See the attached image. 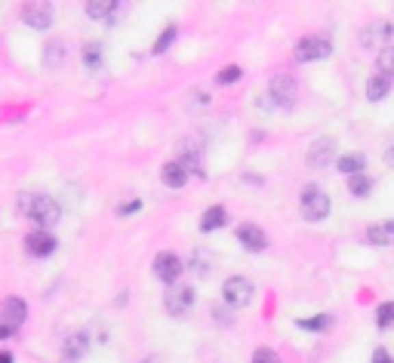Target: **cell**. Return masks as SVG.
Returning <instances> with one entry per match:
<instances>
[{
  "label": "cell",
  "mask_w": 394,
  "mask_h": 363,
  "mask_svg": "<svg viewBox=\"0 0 394 363\" xmlns=\"http://www.w3.org/2000/svg\"><path fill=\"white\" fill-rule=\"evenodd\" d=\"M18 209L34 221L37 231H49L62 219V206L49 194H18Z\"/></svg>",
  "instance_id": "obj_1"
},
{
  "label": "cell",
  "mask_w": 394,
  "mask_h": 363,
  "mask_svg": "<svg viewBox=\"0 0 394 363\" xmlns=\"http://www.w3.org/2000/svg\"><path fill=\"white\" fill-rule=\"evenodd\" d=\"M332 209V200L330 194H326L324 188H317V185H308L305 191H302V203H299V213L305 221H324L326 215H330Z\"/></svg>",
  "instance_id": "obj_2"
},
{
  "label": "cell",
  "mask_w": 394,
  "mask_h": 363,
  "mask_svg": "<svg viewBox=\"0 0 394 363\" xmlns=\"http://www.w3.org/2000/svg\"><path fill=\"white\" fill-rule=\"evenodd\" d=\"M268 98L274 108L293 111L296 102H299V86H296V80L289 77V74H274V77L268 80Z\"/></svg>",
  "instance_id": "obj_3"
},
{
  "label": "cell",
  "mask_w": 394,
  "mask_h": 363,
  "mask_svg": "<svg viewBox=\"0 0 394 363\" xmlns=\"http://www.w3.org/2000/svg\"><path fill=\"white\" fill-rule=\"evenodd\" d=\"M326 55H332V40H330V37H324V34L302 37V40L296 43V49H293V59L299 62V65L320 62V59H326Z\"/></svg>",
  "instance_id": "obj_4"
},
{
  "label": "cell",
  "mask_w": 394,
  "mask_h": 363,
  "mask_svg": "<svg viewBox=\"0 0 394 363\" xmlns=\"http://www.w3.org/2000/svg\"><path fill=\"white\" fill-rule=\"evenodd\" d=\"M25 317H28V305L18 295H10V299L0 301V338L16 336V330L25 323Z\"/></svg>",
  "instance_id": "obj_5"
},
{
  "label": "cell",
  "mask_w": 394,
  "mask_h": 363,
  "mask_svg": "<svg viewBox=\"0 0 394 363\" xmlns=\"http://www.w3.org/2000/svg\"><path fill=\"white\" fill-rule=\"evenodd\" d=\"M305 163L311 170H324V166L336 163V139L332 135H317L305 151Z\"/></svg>",
  "instance_id": "obj_6"
},
{
  "label": "cell",
  "mask_w": 394,
  "mask_h": 363,
  "mask_svg": "<svg viewBox=\"0 0 394 363\" xmlns=\"http://www.w3.org/2000/svg\"><path fill=\"white\" fill-rule=\"evenodd\" d=\"M191 305H194V286H191V283H172V286H166V295H163L166 314L182 317Z\"/></svg>",
  "instance_id": "obj_7"
},
{
  "label": "cell",
  "mask_w": 394,
  "mask_h": 363,
  "mask_svg": "<svg viewBox=\"0 0 394 363\" xmlns=\"http://www.w3.org/2000/svg\"><path fill=\"white\" fill-rule=\"evenodd\" d=\"M222 299L228 308H246L252 299V283L246 277H228L222 283Z\"/></svg>",
  "instance_id": "obj_8"
},
{
  "label": "cell",
  "mask_w": 394,
  "mask_h": 363,
  "mask_svg": "<svg viewBox=\"0 0 394 363\" xmlns=\"http://www.w3.org/2000/svg\"><path fill=\"white\" fill-rule=\"evenodd\" d=\"M182 258L176 256V252H170V250H163V252H157V258H154V277L157 280H163L166 286H172V283H179V274H182Z\"/></svg>",
  "instance_id": "obj_9"
},
{
  "label": "cell",
  "mask_w": 394,
  "mask_h": 363,
  "mask_svg": "<svg viewBox=\"0 0 394 363\" xmlns=\"http://www.w3.org/2000/svg\"><path fill=\"white\" fill-rule=\"evenodd\" d=\"M53 18H55V6H49V3H25L22 6V22L37 31H47L49 25H53Z\"/></svg>",
  "instance_id": "obj_10"
},
{
  "label": "cell",
  "mask_w": 394,
  "mask_h": 363,
  "mask_svg": "<svg viewBox=\"0 0 394 363\" xmlns=\"http://www.w3.org/2000/svg\"><path fill=\"white\" fill-rule=\"evenodd\" d=\"M237 243L244 246V250H250V252H262V250H268V234L262 231L259 225H252V221H244V225H237Z\"/></svg>",
  "instance_id": "obj_11"
},
{
  "label": "cell",
  "mask_w": 394,
  "mask_h": 363,
  "mask_svg": "<svg viewBox=\"0 0 394 363\" xmlns=\"http://www.w3.org/2000/svg\"><path fill=\"white\" fill-rule=\"evenodd\" d=\"M25 250H28L34 258H47L59 250V240H55V234H49V231H31L28 237H25Z\"/></svg>",
  "instance_id": "obj_12"
},
{
  "label": "cell",
  "mask_w": 394,
  "mask_h": 363,
  "mask_svg": "<svg viewBox=\"0 0 394 363\" xmlns=\"http://www.w3.org/2000/svg\"><path fill=\"white\" fill-rule=\"evenodd\" d=\"M86 351H90V336H86L83 330L71 332V336L65 338V345H62V357H65V363H80L86 357Z\"/></svg>",
  "instance_id": "obj_13"
},
{
  "label": "cell",
  "mask_w": 394,
  "mask_h": 363,
  "mask_svg": "<svg viewBox=\"0 0 394 363\" xmlns=\"http://www.w3.org/2000/svg\"><path fill=\"white\" fill-rule=\"evenodd\" d=\"M123 3H114V0H90L86 3V16L92 22H102V18H114V12H120Z\"/></svg>",
  "instance_id": "obj_14"
},
{
  "label": "cell",
  "mask_w": 394,
  "mask_h": 363,
  "mask_svg": "<svg viewBox=\"0 0 394 363\" xmlns=\"http://www.w3.org/2000/svg\"><path fill=\"white\" fill-rule=\"evenodd\" d=\"M160 182H163L166 188L179 191V188H185V182H188V172H185L176 160H170V163H163V170H160Z\"/></svg>",
  "instance_id": "obj_15"
},
{
  "label": "cell",
  "mask_w": 394,
  "mask_h": 363,
  "mask_svg": "<svg viewBox=\"0 0 394 363\" xmlns=\"http://www.w3.org/2000/svg\"><path fill=\"white\" fill-rule=\"evenodd\" d=\"M367 240H369L373 246H388V243L394 240V225H391L388 219H385V221H376V225L367 228Z\"/></svg>",
  "instance_id": "obj_16"
},
{
  "label": "cell",
  "mask_w": 394,
  "mask_h": 363,
  "mask_svg": "<svg viewBox=\"0 0 394 363\" xmlns=\"http://www.w3.org/2000/svg\"><path fill=\"white\" fill-rule=\"evenodd\" d=\"M336 166H339V172H345V176H357V172L367 170V157H363L360 151H351V154L336 157Z\"/></svg>",
  "instance_id": "obj_17"
},
{
  "label": "cell",
  "mask_w": 394,
  "mask_h": 363,
  "mask_svg": "<svg viewBox=\"0 0 394 363\" xmlns=\"http://www.w3.org/2000/svg\"><path fill=\"white\" fill-rule=\"evenodd\" d=\"M225 221H228L225 206H209L207 213H203V219H200V231L209 234V231H215V228H225Z\"/></svg>",
  "instance_id": "obj_18"
},
{
  "label": "cell",
  "mask_w": 394,
  "mask_h": 363,
  "mask_svg": "<svg viewBox=\"0 0 394 363\" xmlns=\"http://www.w3.org/2000/svg\"><path fill=\"white\" fill-rule=\"evenodd\" d=\"M388 92H391V77H382V74H376V77L367 80V98H369V102H382Z\"/></svg>",
  "instance_id": "obj_19"
},
{
  "label": "cell",
  "mask_w": 394,
  "mask_h": 363,
  "mask_svg": "<svg viewBox=\"0 0 394 363\" xmlns=\"http://www.w3.org/2000/svg\"><path fill=\"white\" fill-rule=\"evenodd\" d=\"M102 62H105V46H102V43H98V40L86 43V46H83V65L90 68V71H98Z\"/></svg>",
  "instance_id": "obj_20"
},
{
  "label": "cell",
  "mask_w": 394,
  "mask_h": 363,
  "mask_svg": "<svg viewBox=\"0 0 394 363\" xmlns=\"http://www.w3.org/2000/svg\"><path fill=\"white\" fill-rule=\"evenodd\" d=\"M373 40L391 43V25H388V22H379V25H373V28H367V31L360 34V43H363V46H373Z\"/></svg>",
  "instance_id": "obj_21"
},
{
  "label": "cell",
  "mask_w": 394,
  "mask_h": 363,
  "mask_svg": "<svg viewBox=\"0 0 394 363\" xmlns=\"http://www.w3.org/2000/svg\"><path fill=\"white\" fill-rule=\"evenodd\" d=\"M188 268L194 271V274L207 277L209 271H213V252H209V250H194V256H191Z\"/></svg>",
  "instance_id": "obj_22"
},
{
  "label": "cell",
  "mask_w": 394,
  "mask_h": 363,
  "mask_svg": "<svg viewBox=\"0 0 394 363\" xmlns=\"http://www.w3.org/2000/svg\"><path fill=\"white\" fill-rule=\"evenodd\" d=\"M373 178H369V176H363V172H357V176H348V191H351V194H354V197H367L369 194V191H373Z\"/></svg>",
  "instance_id": "obj_23"
},
{
  "label": "cell",
  "mask_w": 394,
  "mask_h": 363,
  "mask_svg": "<svg viewBox=\"0 0 394 363\" xmlns=\"http://www.w3.org/2000/svg\"><path fill=\"white\" fill-rule=\"evenodd\" d=\"M43 62H47L49 68H59L62 62H65V46H62V40H53L43 46Z\"/></svg>",
  "instance_id": "obj_24"
},
{
  "label": "cell",
  "mask_w": 394,
  "mask_h": 363,
  "mask_svg": "<svg viewBox=\"0 0 394 363\" xmlns=\"http://www.w3.org/2000/svg\"><path fill=\"white\" fill-rule=\"evenodd\" d=\"M176 37H179L176 25H166V28H163V34H160V37H157V43H154V46H151V53H154V55H163L166 49L172 46V40H176Z\"/></svg>",
  "instance_id": "obj_25"
},
{
  "label": "cell",
  "mask_w": 394,
  "mask_h": 363,
  "mask_svg": "<svg viewBox=\"0 0 394 363\" xmlns=\"http://www.w3.org/2000/svg\"><path fill=\"white\" fill-rule=\"evenodd\" d=\"M299 330H308V332H324L330 326V317L326 314H317V317H305V320H296Z\"/></svg>",
  "instance_id": "obj_26"
},
{
  "label": "cell",
  "mask_w": 394,
  "mask_h": 363,
  "mask_svg": "<svg viewBox=\"0 0 394 363\" xmlns=\"http://www.w3.org/2000/svg\"><path fill=\"white\" fill-rule=\"evenodd\" d=\"M240 80V68L237 65H228V68H222L219 74H215V83L219 86H231V83H237Z\"/></svg>",
  "instance_id": "obj_27"
},
{
  "label": "cell",
  "mask_w": 394,
  "mask_h": 363,
  "mask_svg": "<svg viewBox=\"0 0 394 363\" xmlns=\"http://www.w3.org/2000/svg\"><path fill=\"white\" fill-rule=\"evenodd\" d=\"M250 363H280V357H277L271 348H256V354H252Z\"/></svg>",
  "instance_id": "obj_28"
},
{
  "label": "cell",
  "mask_w": 394,
  "mask_h": 363,
  "mask_svg": "<svg viewBox=\"0 0 394 363\" xmlns=\"http://www.w3.org/2000/svg\"><path fill=\"white\" fill-rule=\"evenodd\" d=\"M391 314H394V305L391 301H382L379 305V330H388V326H391Z\"/></svg>",
  "instance_id": "obj_29"
},
{
  "label": "cell",
  "mask_w": 394,
  "mask_h": 363,
  "mask_svg": "<svg viewBox=\"0 0 394 363\" xmlns=\"http://www.w3.org/2000/svg\"><path fill=\"white\" fill-rule=\"evenodd\" d=\"M391 46H385L379 53V71H382V77H391Z\"/></svg>",
  "instance_id": "obj_30"
},
{
  "label": "cell",
  "mask_w": 394,
  "mask_h": 363,
  "mask_svg": "<svg viewBox=\"0 0 394 363\" xmlns=\"http://www.w3.org/2000/svg\"><path fill=\"white\" fill-rule=\"evenodd\" d=\"M139 209H142V200L135 197V200H129V203H120V206H117V215H135Z\"/></svg>",
  "instance_id": "obj_31"
},
{
  "label": "cell",
  "mask_w": 394,
  "mask_h": 363,
  "mask_svg": "<svg viewBox=\"0 0 394 363\" xmlns=\"http://www.w3.org/2000/svg\"><path fill=\"white\" fill-rule=\"evenodd\" d=\"M373 363H391V354H388V348H376V351H373Z\"/></svg>",
  "instance_id": "obj_32"
},
{
  "label": "cell",
  "mask_w": 394,
  "mask_h": 363,
  "mask_svg": "<svg viewBox=\"0 0 394 363\" xmlns=\"http://www.w3.org/2000/svg\"><path fill=\"white\" fill-rule=\"evenodd\" d=\"M0 363H12V354H6V351H0Z\"/></svg>",
  "instance_id": "obj_33"
},
{
  "label": "cell",
  "mask_w": 394,
  "mask_h": 363,
  "mask_svg": "<svg viewBox=\"0 0 394 363\" xmlns=\"http://www.w3.org/2000/svg\"><path fill=\"white\" fill-rule=\"evenodd\" d=\"M142 363H157V360H154V357H145V360H142Z\"/></svg>",
  "instance_id": "obj_34"
}]
</instances>
